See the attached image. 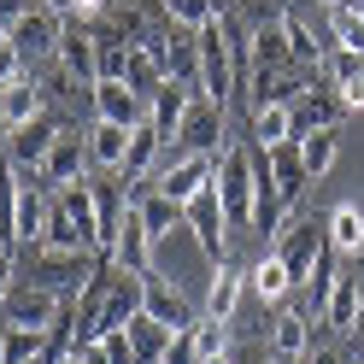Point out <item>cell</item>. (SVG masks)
<instances>
[{"mask_svg": "<svg viewBox=\"0 0 364 364\" xmlns=\"http://www.w3.org/2000/svg\"><path fill=\"white\" fill-rule=\"evenodd\" d=\"M212 188L223 200V212H230V230H253V200H259V176H253V147L230 141L218 153V176Z\"/></svg>", "mask_w": 364, "mask_h": 364, "instance_id": "1", "label": "cell"}, {"mask_svg": "<svg viewBox=\"0 0 364 364\" xmlns=\"http://www.w3.org/2000/svg\"><path fill=\"white\" fill-rule=\"evenodd\" d=\"M30 253V288H53V294H77L88 277H95L100 253H53V247H24Z\"/></svg>", "mask_w": 364, "mask_h": 364, "instance_id": "2", "label": "cell"}, {"mask_svg": "<svg viewBox=\"0 0 364 364\" xmlns=\"http://www.w3.org/2000/svg\"><path fill=\"white\" fill-rule=\"evenodd\" d=\"M194 48H200V82H194V95H206V100H230L235 95V65H230V41H223V24L212 18L206 30H194Z\"/></svg>", "mask_w": 364, "mask_h": 364, "instance_id": "3", "label": "cell"}, {"mask_svg": "<svg viewBox=\"0 0 364 364\" xmlns=\"http://www.w3.org/2000/svg\"><path fill=\"white\" fill-rule=\"evenodd\" d=\"M182 230L194 235V247H200V253H206L212 264H218V259H230V212H223L218 188L194 194L188 206H182Z\"/></svg>", "mask_w": 364, "mask_h": 364, "instance_id": "4", "label": "cell"}, {"mask_svg": "<svg viewBox=\"0 0 364 364\" xmlns=\"http://www.w3.org/2000/svg\"><path fill=\"white\" fill-rule=\"evenodd\" d=\"M212 176H218V159H212V153H171L165 165H159L153 188H159V194H171L176 206H188L194 194H206V188H212Z\"/></svg>", "mask_w": 364, "mask_h": 364, "instance_id": "5", "label": "cell"}, {"mask_svg": "<svg viewBox=\"0 0 364 364\" xmlns=\"http://www.w3.org/2000/svg\"><path fill=\"white\" fill-rule=\"evenodd\" d=\"M53 212V188L41 176H18V200H12V247H36Z\"/></svg>", "mask_w": 364, "mask_h": 364, "instance_id": "6", "label": "cell"}, {"mask_svg": "<svg viewBox=\"0 0 364 364\" xmlns=\"http://www.w3.org/2000/svg\"><path fill=\"white\" fill-rule=\"evenodd\" d=\"M0 311H6V329H53L71 306H65V294H53V288H30V282H24V288L6 294V306H0Z\"/></svg>", "mask_w": 364, "mask_h": 364, "instance_id": "7", "label": "cell"}, {"mask_svg": "<svg viewBox=\"0 0 364 364\" xmlns=\"http://www.w3.org/2000/svg\"><path fill=\"white\" fill-rule=\"evenodd\" d=\"M230 141H223V106L218 100H206V95H194V106H188V118H182V129H176V153H223Z\"/></svg>", "mask_w": 364, "mask_h": 364, "instance_id": "8", "label": "cell"}, {"mask_svg": "<svg viewBox=\"0 0 364 364\" xmlns=\"http://www.w3.org/2000/svg\"><path fill=\"white\" fill-rule=\"evenodd\" d=\"M141 311L159 317L165 329H194V323H200L194 300H188V294H182L171 277H159V270H153V277H141Z\"/></svg>", "mask_w": 364, "mask_h": 364, "instance_id": "9", "label": "cell"}, {"mask_svg": "<svg viewBox=\"0 0 364 364\" xmlns=\"http://www.w3.org/2000/svg\"><path fill=\"white\" fill-rule=\"evenodd\" d=\"M59 71L77 77L82 88L100 82V36L88 18H77V24H65V41H59Z\"/></svg>", "mask_w": 364, "mask_h": 364, "instance_id": "10", "label": "cell"}, {"mask_svg": "<svg viewBox=\"0 0 364 364\" xmlns=\"http://www.w3.org/2000/svg\"><path fill=\"white\" fill-rule=\"evenodd\" d=\"M323 247H329V235H323V223H311V218H300V223H288V230L277 235V253H282V264L294 270V288H306V277H311V264L323 259Z\"/></svg>", "mask_w": 364, "mask_h": 364, "instance_id": "11", "label": "cell"}, {"mask_svg": "<svg viewBox=\"0 0 364 364\" xmlns=\"http://www.w3.org/2000/svg\"><path fill=\"white\" fill-rule=\"evenodd\" d=\"M59 118H53V112H41V118L36 124H18L12 129V141H6V159H12V171H24V176H36L41 171V159H48L53 153V141H59Z\"/></svg>", "mask_w": 364, "mask_h": 364, "instance_id": "12", "label": "cell"}, {"mask_svg": "<svg viewBox=\"0 0 364 364\" xmlns=\"http://www.w3.org/2000/svg\"><path fill=\"white\" fill-rule=\"evenodd\" d=\"M12 41H18V53H24V65H36V59H59V41H65V12L36 6L24 24L12 30Z\"/></svg>", "mask_w": 364, "mask_h": 364, "instance_id": "13", "label": "cell"}, {"mask_svg": "<svg viewBox=\"0 0 364 364\" xmlns=\"http://www.w3.org/2000/svg\"><path fill=\"white\" fill-rule=\"evenodd\" d=\"M88 106H95V118H106V124H124V129H135L147 118V100L135 95V88L124 82V77H100L95 88H88Z\"/></svg>", "mask_w": 364, "mask_h": 364, "instance_id": "14", "label": "cell"}, {"mask_svg": "<svg viewBox=\"0 0 364 364\" xmlns=\"http://www.w3.org/2000/svg\"><path fill=\"white\" fill-rule=\"evenodd\" d=\"M153 235H147V223H141V212H135V200H129V212H124V223H118V241H112V264L118 270H129V277H153Z\"/></svg>", "mask_w": 364, "mask_h": 364, "instance_id": "15", "label": "cell"}, {"mask_svg": "<svg viewBox=\"0 0 364 364\" xmlns=\"http://www.w3.org/2000/svg\"><path fill=\"white\" fill-rule=\"evenodd\" d=\"M241 294H247V270H241L235 259H218V264H212V282H206V306H200V317L235 323V311H241Z\"/></svg>", "mask_w": 364, "mask_h": 364, "instance_id": "16", "label": "cell"}, {"mask_svg": "<svg viewBox=\"0 0 364 364\" xmlns=\"http://www.w3.org/2000/svg\"><path fill=\"white\" fill-rule=\"evenodd\" d=\"M48 188H65V182H82L88 176V141L77 129H59V141H53V153L41 159V171H36Z\"/></svg>", "mask_w": 364, "mask_h": 364, "instance_id": "17", "label": "cell"}, {"mask_svg": "<svg viewBox=\"0 0 364 364\" xmlns=\"http://www.w3.org/2000/svg\"><path fill=\"white\" fill-rule=\"evenodd\" d=\"M288 112H294V141L300 135H311V129H341V95L335 88H306V95H294L288 100Z\"/></svg>", "mask_w": 364, "mask_h": 364, "instance_id": "18", "label": "cell"}, {"mask_svg": "<svg viewBox=\"0 0 364 364\" xmlns=\"http://www.w3.org/2000/svg\"><path fill=\"white\" fill-rule=\"evenodd\" d=\"M323 82L341 95V106H364V53H353V48H329L323 53Z\"/></svg>", "mask_w": 364, "mask_h": 364, "instance_id": "19", "label": "cell"}, {"mask_svg": "<svg viewBox=\"0 0 364 364\" xmlns=\"http://www.w3.org/2000/svg\"><path fill=\"white\" fill-rule=\"evenodd\" d=\"M188 106H194V82H165V88L147 100V124L165 135V141H176L182 118H188Z\"/></svg>", "mask_w": 364, "mask_h": 364, "instance_id": "20", "label": "cell"}, {"mask_svg": "<svg viewBox=\"0 0 364 364\" xmlns=\"http://www.w3.org/2000/svg\"><path fill=\"white\" fill-rule=\"evenodd\" d=\"M165 165V135H159L147 118L129 129V153H124V182H141V176H159Z\"/></svg>", "mask_w": 364, "mask_h": 364, "instance_id": "21", "label": "cell"}, {"mask_svg": "<svg viewBox=\"0 0 364 364\" xmlns=\"http://www.w3.org/2000/svg\"><path fill=\"white\" fill-rule=\"evenodd\" d=\"M82 141H88V165H95V171H124V153H129V129L124 124L95 118L82 129Z\"/></svg>", "mask_w": 364, "mask_h": 364, "instance_id": "22", "label": "cell"}, {"mask_svg": "<svg viewBox=\"0 0 364 364\" xmlns=\"http://www.w3.org/2000/svg\"><path fill=\"white\" fill-rule=\"evenodd\" d=\"M247 288H253V300H259V306H282L288 294H294V270L282 264L277 247H270V253H264L253 270H247Z\"/></svg>", "mask_w": 364, "mask_h": 364, "instance_id": "23", "label": "cell"}, {"mask_svg": "<svg viewBox=\"0 0 364 364\" xmlns=\"http://www.w3.org/2000/svg\"><path fill=\"white\" fill-rule=\"evenodd\" d=\"M0 112H6V124H12V129H18V124H36L41 112H48V88H41V82L24 71L18 82L0 88Z\"/></svg>", "mask_w": 364, "mask_h": 364, "instance_id": "24", "label": "cell"}, {"mask_svg": "<svg viewBox=\"0 0 364 364\" xmlns=\"http://www.w3.org/2000/svg\"><path fill=\"white\" fill-rule=\"evenodd\" d=\"M53 206L65 212V218H71L77 223V230H88V235H95V253H100V212H95V182H65V188H53Z\"/></svg>", "mask_w": 364, "mask_h": 364, "instance_id": "25", "label": "cell"}, {"mask_svg": "<svg viewBox=\"0 0 364 364\" xmlns=\"http://www.w3.org/2000/svg\"><path fill=\"white\" fill-rule=\"evenodd\" d=\"M306 353H311V317L277 311L270 317V358H306Z\"/></svg>", "mask_w": 364, "mask_h": 364, "instance_id": "26", "label": "cell"}, {"mask_svg": "<svg viewBox=\"0 0 364 364\" xmlns=\"http://www.w3.org/2000/svg\"><path fill=\"white\" fill-rule=\"evenodd\" d=\"M135 311H141V277H129V270H118V282H112V300H106L100 323H95V341H100V335H112V329H124Z\"/></svg>", "mask_w": 364, "mask_h": 364, "instance_id": "27", "label": "cell"}, {"mask_svg": "<svg viewBox=\"0 0 364 364\" xmlns=\"http://www.w3.org/2000/svg\"><path fill=\"white\" fill-rule=\"evenodd\" d=\"M323 323H329V329H358V323H364L358 270H341V277H335V288H329V306H323Z\"/></svg>", "mask_w": 364, "mask_h": 364, "instance_id": "28", "label": "cell"}, {"mask_svg": "<svg viewBox=\"0 0 364 364\" xmlns=\"http://www.w3.org/2000/svg\"><path fill=\"white\" fill-rule=\"evenodd\" d=\"M124 335H129V347H135V358H141V364H165V347H171L176 329H165V323L147 317V311H135L129 323H124Z\"/></svg>", "mask_w": 364, "mask_h": 364, "instance_id": "29", "label": "cell"}, {"mask_svg": "<svg viewBox=\"0 0 364 364\" xmlns=\"http://www.w3.org/2000/svg\"><path fill=\"white\" fill-rule=\"evenodd\" d=\"M323 235H329V247H335L341 259H358L364 253V212L358 206H335L323 218Z\"/></svg>", "mask_w": 364, "mask_h": 364, "instance_id": "30", "label": "cell"}, {"mask_svg": "<svg viewBox=\"0 0 364 364\" xmlns=\"http://www.w3.org/2000/svg\"><path fill=\"white\" fill-rule=\"evenodd\" d=\"M282 141H294V112H288V100H270V106H253V147H282Z\"/></svg>", "mask_w": 364, "mask_h": 364, "instance_id": "31", "label": "cell"}, {"mask_svg": "<svg viewBox=\"0 0 364 364\" xmlns=\"http://www.w3.org/2000/svg\"><path fill=\"white\" fill-rule=\"evenodd\" d=\"M282 30H288V48H294V65H300V71H311V77H323V41L311 36V24L300 12H282Z\"/></svg>", "mask_w": 364, "mask_h": 364, "instance_id": "32", "label": "cell"}, {"mask_svg": "<svg viewBox=\"0 0 364 364\" xmlns=\"http://www.w3.org/2000/svg\"><path fill=\"white\" fill-rule=\"evenodd\" d=\"M135 212H141V223H147V235H153V241H165L171 230H182V206H176L171 194H159V188L135 194Z\"/></svg>", "mask_w": 364, "mask_h": 364, "instance_id": "33", "label": "cell"}, {"mask_svg": "<svg viewBox=\"0 0 364 364\" xmlns=\"http://www.w3.org/2000/svg\"><path fill=\"white\" fill-rule=\"evenodd\" d=\"M253 53H259L264 71H277V77H294V71H300V65H294V48H288V30H282V24L253 30Z\"/></svg>", "mask_w": 364, "mask_h": 364, "instance_id": "34", "label": "cell"}, {"mask_svg": "<svg viewBox=\"0 0 364 364\" xmlns=\"http://www.w3.org/2000/svg\"><path fill=\"white\" fill-rule=\"evenodd\" d=\"M335 159H341V129H311V135H300V165H306L311 182L329 176Z\"/></svg>", "mask_w": 364, "mask_h": 364, "instance_id": "35", "label": "cell"}, {"mask_svg": "<svg viewBox=\"0 0 364 364\" xmlns=\"http://www.w3.org/2000/svg\"><path fill=\"white\" fill-rule=\"evenodd\" d=\"M159 12H165L171 30H188L194 36V30H206L223 6H218V0H159Z\"/></svg>", "mask_w": 364, "mask_h": 364, "instance_id": "36", "label": "cell"}, {"mask_svg": "<svg viewBox=\"0 0 364 364\" xmlns=\"http://www.w3.org/2000/svg\"><path fill=\"white\" fill-rule=\"evenodd\" d=\"M48 353V329H0V364H36Z\"/></svg>", "mask_w": 364, "mask_h": 364, "instance_id": "37", "label": "cell"}, {"mask_svg": "<svg viewBox=\"0 0 364 364\" xmlns=\"http://www.w3.org/2000/svg\"><path fill=\"white\" fill-rule=\"evenodd\" d=\"M124 82H129V88H135V95H141V100H153V95H159V88H165L171 77L159 71V59H153V53H141V48H129V65H124Z\"/></svg>", "mask_w": 364, "mask_h": 364, "instance_id": "38", "label": "cell"}, {"mask_svg": "<svg viewBox=\"0 0 364 364\" xmlns=\"http://www.w3.org/2000/svg\"><path fill=\"white\" fill-rule=\"evenodd\" d=\"M329 36H335V48L364 53V18H358L353 6H335V12H329Z\"/></svg>", "mask_w": 364, "mask_h": 364, "instance_id": "39", "label": "cell"}, {"mask_svg": "<svg viewBox=\"0 0 364 364\" xmlns=\"http://www.w3.org/2000/svg\"><path fill=\"white\" fill-rule=\"evenodd\" d=\"M194 341H200V358H223V353H230V323L200 317V323H194Z\"/></svg>", "mask_w": 364, "mask_h": 364, "instance_id": "40", "label": "cell"}, {"mask_svg": "<svg viewBox=\"0 0 364 364\" xmlns=\"http://www.w3.org/2000/svg\"><path fill=\"white\" fill-rule=\"evenodd\" d=\"M165 364H206V358H200V341H194V329H176V335H171Z\"/></svg>", "mask_w": 364, "mask_h": 364, "instance_id": "41", "label": "cell"}, {"mask_svg": "<svg viewBox=\"0 0 364 364\" xmlns=\"http://www.w3.org/2000/svg\"><path fill=\"white\" fill-rule=\"evenodd\" d=\"M24 71H30V65H24V53H18V41H12V36H0V88L18 82Z\"/></svg>", "mask_w": 364, "mask_h": 364, "instance_id": "42", "label": "cell"}, {"mask_svg": "<svg viewBox=\"0 0 364 364\" xmlns=\"http://www.w3.org/2000/svg\"><path fill=\"white\" fill-rule=\"evenodd\" d=\"M36 6H41V0H0V30H6V36H12V30H18V24H24V18H30Z\"/></svg>", "mask_w": 364, "mask_h": 364, "instance_id": "43", "label": "cell"}, {"mask_svg": "<svg viewBox=\"0 0 364 364\" xmlns=\"http://www.w3.org/2000/svg\"><path fill=\"white\" fill-rule=\"evenodd\" d=\"M100 347H106V358H112V364H141V358H135V347H129V335H124V329L100 335Z\"/></svg>", "mask_w": 364, "mask_h": 364, "instance_id": "44", "label": "cell"}, {"mask_svg": "<svg viewBox=\"0 0 364 364\" xmlns=\"http://www.w3.org/2000/svg\"><path fill=\"white\" fill-rule=\"evenodd\" d=\"M12 282H18V247H12V241H0V306H6Z\"/></svg>", "mask_w": 364, "mask_h": 364, "instance_id": "45", "label": "cell"}, {"mask_svg": "<svg viewBox=\"0 0 364 364\" xmlns=\"http://www.w3.org/2000/svg\"><path fill=\"white\" fill-rule=\"evenodd\" d=\"M230 364H270V353L259 341H241V347H230Z\"/></svg>", "mask_w": 364, "mask_h": 364, "instance_id": "46", "label": "cell"}, {"mask_svg": "<svg viewBox=\"0 0 364 364\" xmlns=\"http://www.w3.org/2000/svg\"><path fill=\"white\" fill-rule=\"evenodd\" d=\"M71 358H77V364H112V358H106V347H100V341H82V347H77Z\"/></svg>", "mask_w": 364, "mask_h": 364, "instance_id": "47", "label": "cell"}, {"mask_svg": "<svg viewBox=\"0 0 364 364\" xmlns=\"http://www.w3.org/2000/svg\"><path fill=\"white\" fill-rule=\"evenodd\" d=\"M112 0H71V18H100Z\"/></svg>", "mask_w": 364, "mask_h": 364, "instance_id": "48", "label": "cell"}, {"mask_svg": "<svg viewBox=\"0 0 364 364\" xmlns=\"http://www.w3.org/2000/svg\"><path fill=\"white\" fill-rule=\"evenodd\" d=\"M306 364H347V358H341L335 347H311V353H306Z\"/></svg>", "mask_w": 364, "mask_h": 364, "instance_id": "49", "label": "cell"}, {"mask_svg": "<svg viewBox=\"0 0 364 364\" xmlns=\"http://www.w3.org/2000/svg\"><path fill=\"white\" fill-rule=\"evenodd\" d=\"M41 6H53V12H65V18H71V0H41Z\"/></svg>", "mask_w": 364, "mask_h": 364, "instance_id": "50", "label": "cell"}, {"mask_svg": "<svg viewBox=\"0 0 364 364\" xmlns=\"http://www.w3.org/2000/svg\"><path fill=\"white\" fill-rule=\"evenodd\" d=\"M317 6H329V12H335V6H347V0H317Z\"/></svg>", "mask_w": 364, "mask_h": 364, "instance_id": "51", "label": "cell"}, {"mask_svg": "<svg viewBox=\"0 0 364 364\" xmlns=\"http://www.w3.org/2000/svg\"><path fill=\"white\" fill-rule=\"evenodd\" d=\"M347 6H353V12H358V18H364V0H347Z\"/></svg>", "mask_w": 364, "mask_h": 364, "instance_id": "52", "label": "cell"}, {"mask_svg": "<svg viewBox=\"0 0 364 364\" xmlns=\"http://www.w3.org/2000/svg\"><path fill=\"white\" fill-rule=\"evenodd\" d=\"M270 364H306V358H270Z\"/></svg>", "mask_w": 364, "mask_h": 364, "instance_id": "53", "label": "cell"}, {"mask_svg": "<svg viewBox=\"0 0 364 364\" xmlns=\"http://www.w3.org/2000/svg\"><path fill=\"white\" fill-rule=\"evenodd\" d=\"M358 353H364V323H358Z\"/></svg>", "mask_w": 364, "mask_h": 364, "instance_id": "54", "label": "cell"}, {"mask_svg": "<svg viewBox=\"0 0 364 364\" xmlns=\"http://www.w3.org/2000/svg\"><path fill=\"white\" fill-rule=\"evenodd\" d=\"M0 36H6V30H0Z\"/></svg>", "mask_w": 364, "mask_h": 364, "instance_id": "55", "label": "cell"}, {"mask_svg": "<svg viewBox=\"0 0 364 364\" xmlns=\"http://www.w3.org/2000/svg\"><path fill=\"white\" fill-rule=\"evenodd\" d=\"M71 364H77V358H71Z\"/></svg>", "mask_w": 364, "mask_h": 364, "instance_id": "56", "label": "cell"}]
</instances>
